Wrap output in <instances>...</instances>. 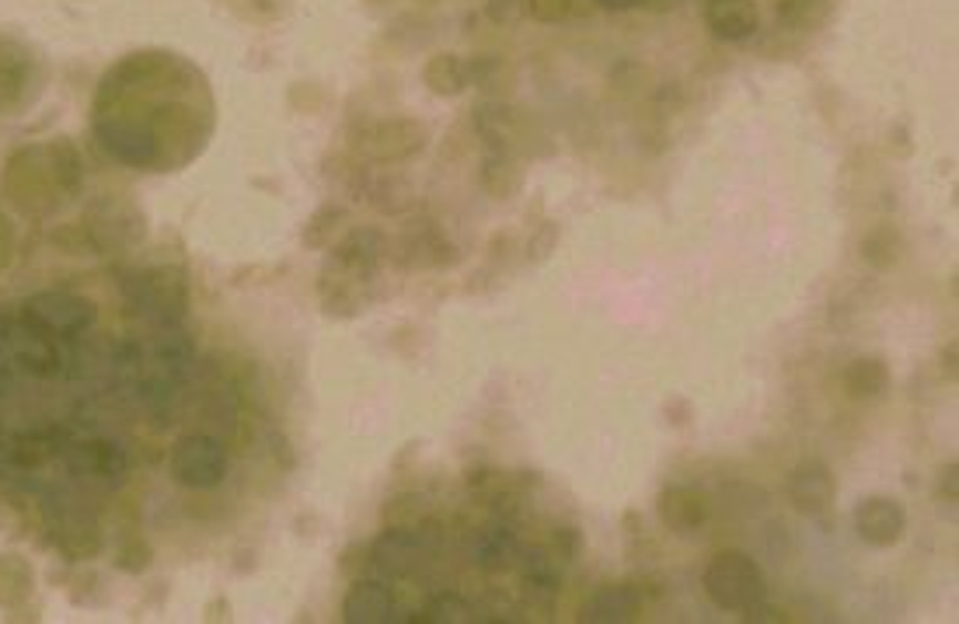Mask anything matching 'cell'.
<instances>
[{"mask_svg":"<svg viewBox=\"0 0 959 624\" xmlns=\"http://www.w3.org/2000/svg\"><path fill=\"white\" fill-rule=\"evenodd\" d=\"M217 126L203 70L172 50H136L115 60L91 102V133L105 157L147 175H172L196 161Z\"/></svg>","mask_w":959,"mask_h":624,"instance_id":"1","label":"cell"},{"mask_svg":"<svg viewBox=\"0 0 959 624\" xmlns=\"http://www.w3.org/2000/svg\"><path fill=\"white\" fill-rule=\"evenodd\" d=\"M84 188V157L70 136L35 140L18 147L0 172V196L29 221H50Z\"/></svg>","mask_w":959,"mask_h":624,"instance_id":"2","label":"cell"},{"mask_svg":"<svg viewBox=\"0 0 959 624\" xmlns=\"http://www.w3.org/2000/svg\"><path fill=\"white\" fill-rule=\"evenodd\" d=\"M81 234L94 255H123L147 242V213L126 192H102L81 213Z\"/></svg>","mask_w":959,"mask_h":624,"instance_id":"3","label":"cell"},{"mask_svg":"<svg viewBox=\"0 0 959 624\" xmlns=\"http://www.w3.org/2000/svg\"><path fill=\"white\" fill-rule=\"evenodd\" d=\"M123 294L133 315H140L143 321H151L157 328L167 325H178L188 310V276L182 266H147L133 273L123 283Z\"/></svg>","mask_w":959,"mask_h":624,"instance_id":"4","label":"cell"},{"mask_svg":"<svg viewBox=\"0 0 959 624\" xmlns=\"http://www.w3.org/2000/svg\"><path fill=\"white\" fill-rule=\"evenodd\" d=\"M45 60L29 39L0 29V115H18L39 102Z\"/></svg>","mask_w":959,"mask_h":624,"instance_id":"5","label":"cell"},{"mask_svg":"<svg viewBox=\"0 0 959 624\" xmlns=\"http://www.w3.org/2000/svg\"><path fill=\"white\" fill-rule=\"evenodd\" d=\"M429 130L419 119L395 115V119H367L349 130V147L367 164H401L426 151Z\"/></svg>","mask_w":959,"mask_h":624,"instance_id":"6","label":"cell"},{"mask_svg":"<svg viewBox=\"0 0 959 624\" xmlns=\"http://www.w3.org/2000/svg\"><path fill=\"white\" fill-rule=\"evenodd\" d=\"M705 593L723 611H747L767 596L761 565L743 551H718L705 569Z\"/></svg>","mask_w":959,"mask_h":624,"instance_id":"7","label":"cell"},{"mask_svg":"<svg viewBox=\"0 0 959 624\" xmlns=\"http://www.w3.org/2000/svg\"><path fill=\"white\" fill-rule=\"evenodd\" d=\"M227 447L217 437L188 433L178 437L172 453H167V468L172 478L185 489H213L227 478Z\"/></svg>","mask_w":959,"mask_h":624,"instance_id":"8","label":"cell"},{"mask_svg":"<svg viewBox=\"0 0 959 624\" xmlns=\"http://www.w3.org/2000/svg\"><path fill=\"white\" fill-rule=\"evenodd\" d=\"M99 318V307L91 297L70 294V290H42L25 300V325L45 331V335H78L88 331Z\"/></svg>","mask_w":959,"mask_h":624,"instance_id":"9","label":"cell"},{"mask_svg":"<svg viewBox=\"0 0 959 624\" xmlns=\"http://www.w3.org/2000/svg\"><path fill=\"white\" fill-rule=\"evenodd\" d=\"M384 258H395L401 269H443L461 258L437 227H419L412 234H401L398 242L384 245Z\"/></svg>","mask_w":959,"mask_h":624,"instance_id":"10","label":"cell"},{"mask_svg":"<svg viewBox=\"0 0 959 624\" xmlns=\"http://www.w3.org/2000/svg\"><path fill=\"white\" fill-rule=\"evenodd\" d=\"M855 531L869 548H894L907 534V510L890 495H869L855 507Z\"/></svg>","mask_w":959,"mask_h":624,"instance_id":"11","label":"cell"},{"mask_svg":"<svg viewBox=\"0 0 959 624\" xmlns=\"http://www.w3.org/2000/svg\"><path fill=\"white\" fill-rule=\"evenodd\" d=\"M834 474L824 461H803L799 468H793L785 482V499L793 502V510L803 516H824L834 507Z\"/></svg>","mask_w":959,"mask_h":624,"instance_id":"12","label":"cell"},{"mask_svg":"<svg viewBox=\"0 0 959 624\" xmlns=\"http://www.w3.org/2000/svg\"><path fill=\"white\" fill-rule=\"evenodd\" d=\"M429 559L433 555L422 548L416 531H384L370 544V562L384 580H409V575Z\"/></svg>","mask_w":959,"mask_h":624,"instance_id":"13","label":"cell"},{"mask_svg":"<svg viewBox=\"0 0 959 624\" xmlns=\"http://www.w3.org/2000/svg\"><path fill=\"white\" fill-rule=\"evenodd\" d=\"M67 461L74 474L88 478V482H102V485H119L130 468L126 450L112 440H88V443L70 447Z\"/></svg>","mask_w":959,"mask_h":624,"instance_id":"14","label":"cell"},{"mask_svg":"<svg viewBox=\"0 0 959 624\" xmlns=\"http://www.w3.org/2000/svg\"><path fill=\"white\" fill-rule=\"evenodd\" d=\"M53 548L67 562H91L102 555L105 538H102V526L94 516L88 513H63L53 523Z\"/></svg>","mask_w":959,"mask_h":624,"instance_id":"15","label":"cell"},{"mask_svg":"<svg viewBox=\"0 0 959 624\" xmlns=\"http://www.w3.org/2000/svg\"><path fill=\"white\" fill-rule=\"evenodd\" d=\"M384 245H388V242H384L380 231H374V227H356V231H346L339 242L331 245V248H335L331 258H339L356 279L374 283L380 262H384Z\"/></svg>","mask_w":959,"mask_h":624,"instance_id":"16","label":"cell"},{"mask_svg":"<svg viewBox=\"0 0 959 624\" xmlns=\"http://www.w3.org/2000/svg\"><path fill=\"white\" fill-rule=\"evenodd\" d=\"M395 617V593L380 580H353L346 600H343V621L346 624H384Z\"/></svg>","mask_w":959,"mask_h":624,"instance_id":"17","label":"cell"},{"mask_svg":"<svg viewBox=\"0 0 959 624\" xmlns=\"http://www.w3.org/2000/svg\"><path fill=\"white\" fill-rule=\"evenodd\" d=\"M656 513L666 531L694 534V531H702L708 520V502L702 492H694L687 485H666L656 499Z\"/></svg>","mask_w":959,"mask_h":624,"instance_id":"18","label":"cell"},{"mask_svg":"<svg viewBox=\"0 0 959 624\" xmlns=\"http://www.w3.org/2000/svg\"><path fill=\"white\" fill-rule=\"evenodd\" d=\"M642 607V590L635 583H614V586H601L596 590L583 611L580 621L586 624H621V621H632Z\"/></svg>","mask_w":959,"mask_h":624,"instance_id":"19","label":"cell"},{"mask_svg":"<svg viewBox=\"0 0 959 624\" xmlns=\"http://www.w3.org/2000/svg\"><path fill=\"white\" fill-rule=\"evenodd\" d=\"M705 18H708V29L726 42H743L757 32L754 0H708Z\"/></svg>","mask_w":959,"mask_h":624,"instance_id":"20","label":"cell"},{"mask_svg":"<svg viewBox=\"0 0 959 624\" xmlns=\"http://www.w3.org/2000/svg\"><path fill=\"white\" fill-rule=\"evenodd\" d=\"M35 596V569L18 551H0V611H14Z\"/></svg>","mask_w":959,"mask_h":624,"instance_id":"21","label":"cell"},{"mask_svg":"<svg viewBox=\"0 0 959 624\" xmlns=\"http://www.w3.org/2000/svg\"><path fill=\"white\" fill-rule=\"evenodd\" d=\"M364 196L377 213H384V217H401V213H409L416 206V188L401 175H377V178L370 175Z\"/></svg>","mask_w":959,"mask_h":624,"instance_id":"22","label":"cell"},{"mask_svg":"<svg viewBox=\"0 0 959 624\" xmlns=\"http://www.w3.org/2000/svg\"><path fill=\"white\" fill-rule=\"evenodd\" d=\"M346 224H349V209L339 206V203H325V206H318L307 217V224L300 231V245L307 252H325V248H331L335 242H339Z\"/></svg>","mask_w":959,"mask_h":624,"instance_id":"23","label":"cell"},{"mask_svg":"<svg viewBox=\"0 0 959 624\" xmlns=\"http://www.w3.org/2000/svg\"><path fill=\"white\" fill-rule=\"evenodd\" d=\"M478 182L489 192L492 200H513L517 192L523 188V167L513 154L507 151H492L482 161V172H478Z\"/></svg>","mask_w":959,"mask_h":624,"instance_id":"24","label":"cell"},{"mask_svg":"<svg viewBox=\"0 0 959 624\" xmlns=\"http://www.w3.org/2000/svg\"><path fill=\"white\" fill-rule=\"evenodd\" d=\"M858 248H861V262H866L869 269L890 273L904 258V234L894 224H876L873 231H866Z\"/></svg>","mask_w":959,"mask_h":624,"instance_id":"25","label":"cell"},{"mask_svg":"<svg viewBox=\"0 0 959 624\" xmlns=\"http://www.w3.org/2000/svg\"><path fill=\"white\" fill-rule=\"evenodd\" d=\"M465 67H468V84H475L482 94H489V99H507L517 84L513 67L502 57L482 53V57L465 60Z\"/></svg>","mask_w":959,"mask_h":624,"instance_id":"26","label":"cell"},{"mask_svg":"<svg viewBox=\"0 0 959 624\" xmlns=\"http://www.w3.org/2000/svg\"><path fill=\"white\" fill-rule=\"evenodd\" d=\"M886 388H890V367H886L879 356H858V359H851V364H848L845 391L851 398L869 401V398H879Z\"/></svg>","mask_w":959,"mask_h":624,"instance_id":"27","label":"cell"},{"mask_svg":"<svg viewBox=\"0 0 959 624\" xmlns=\"http://www.w3.org/2000/svg\"><path fill=\"white\" fill-rule=\"evenodd\" d=\"M422 81L429 91L440 94V99H453V94H461L468 88V67L458 53H437L426 60Z\"/></svg>","mask_w":959,"mask_h":624,"instance_id":"28","label":"cell"},{"mask_svg":"<svg viewBox=\"0 0 959 624\" xmlns=\"http://www.w3.org/2000/svg\"><path fill=\"white\" fill-rule=\"evenodd\" d=\"M520 562V544L513 538L510 526H492V531L482 534L478 541V565L486 572L499 575V572H510Z\"/></svg>","mask_w":959,"mask_h":624,"instance_id":"29","label":"cell"},{"mask_svg":"<svg viewBox=\"0 0 959 624\" xmlns=\"http://www.w3.org/2000/svg\"><path fill=\"white\" fill-rule=\"evenodd\" d=\"M370 286L374 283H335V286H325V290H318L322 294V310L328 318L349 321V318L359 315V310H367Z\"/></svg>","mask_w":959,"mask_h":624,"instance_id":"30","label":"cell"},{"mask_svg":"<svg viewBox=\"0 0 959 624\" xmlns=\"http://www.w3.org/2000/svg\"><path fill=\"white\" fill-rule=\"evenodd\" d=\"M426 516H429V499L422 492H398L384 502V510H380L384 531H412Z\"/></svg>","mask_w":959,"mask_h":624,"instance_id":"31","label":"cell"},{"mask_svg":"<svg viewBox=\"0 0 959 624\" xmlns=\"http://www.w3.org/2000/svg\"><path fill=\"white\" fill-rule=\"evenodd\" d=\"M468 492L478 502H486V507H502L507 499L520 495L513 474L499 471V468H475V471H468Z\"/></svg>","mask_w":959,"mask_h":624,"instance_id":"32","label":"cell"},{"mask_svg":"<svg viewBox=\"0 0 959 624\" xmlns=\"http://www.w3.org/2000/svg\"><path fill=\"white\" fill-rule=\"evenodd\" d=\"M775 14L793 32H817L830 18V0H778Z\"/></svg>","mask_w":959,"mask_h":624,"instance_id":"33","label":"cell"},{"mask_svg":"<svg viewBox=\"0 0 959 624\" xmlns=\"http://www.w3.org/2000/svg\"><path fill=\"white\" fill-rule=\"evenodd\" d=\"M520 583H541L551 590H562V569H559V555L551 548H531V551H520Z\"/></svg>","mask_w":959,"mask_h":624,"instance_id":"34","label":"cell"},{"mask_svg":"<svg viewBox=\"0 0 959 624\" xmlns=\"http://www.w3.org/2000/svg\"><path fill=\"white\" fill-rule=\"evenodd\" d=\"M112 565H115L119 572H126V575L147 572V569L154 565V548H151V541L143 538L140 531H126L123 538L115 541Z\"/></svg>","mask_w":959,"mask_h":624,"instance_id":"35","label":"cell"},{"mask_svg":"<svg viewBox=\"0 0 959 624\" xmlns=\"http://www.w3.org/2000/svg\"><path fill=\"white\" fill-rule=\"evenodd\" d=\"M608 81H611V91L621 94V99H639V94L653 88V70L639 60H621L611 67Z\"/></svg>","mask_w":959,"mask_h":624,"instance_id":"36","label":"cell"},{"mask_svg":"<svg viewBox=\"0 0 959 624\" xmlns=\"http://www.w3.org/2000/svg\"><path fill=\"white\" fill-rule=\"evenodd\" d=\"M416 621H433V624H468L475 621V607L468 604L465 596L458 593H440L426 604L422 614H416Z\"/></svg>","mask_w":959,"mask_h":624,"instance_id":"37","label":"cell"},{"mask_svg":"<svg viewBox=\"0 0 959 624\" xmlns=\"http://www.w3.org/2000/svg\"><path fill=\"white\" fill-rule=\"evenodd\" d=\"M559 237H562V231H559L555 221L538 224V227L531 231V237H527V245H523L527 262H531V266H541V262H548L551 255L559 252Z\"/></svg>","mask_w":959,"mask_h":624,"instance_id":"38","label":"cell"},{"mask_svg":"<svg viewBox=\"0 0 959 624\" xmlns=\"http://www.w3.org/2000/svg\"><path fill=\"white\" fill-rule=\"evenodd\" d=\"M227 8L248 21H279L294 11V0H227Z\"/></svg>","mask_w":959,"mask_h":624,"instance_id":"39","label":"cell"},{"mask_svg":"<svg viewBox=\"0 0 959 624\" xmlns=\"http://www.w3.org/2000/svg\"><path fill=\"white\" fill-rule=\"evenodd\" d=\"M551 551L559 555V562L580 559V551H583V531H580V526H555V534H551Z\"/></svg>","mask_w":959,"mask_h":624,"instance_id":"40","label":"cell"},{"mask_svg":"<svg viewBox=\"0 0 959 624\" xmlns=\"http://www.w3.org/2000/svg\"><path fill=\"white\" fill-rule=\"evenodd\" d=\"M367 569H374V562H370V544H349V548L343 551V559H339V572L346 575V580H364Z\"/></svg>","mask_w":959,"mask_h":624,"instance_id":"41","label":"cell"},{"mask_svg":"<svg viewBox=\"0 0 959 624\" xmlns=\"http://www.w3.org/2000/svg\"><path fill=\"white\" fill-rule=\"evenodd\" d=\"M523 0H489L486 4V18L492 21V25H517V21L523 18Z\"/></svg>","mask_w":959,"mask_h":624,"instance_id":"42","label":"cell"},{"mask_svg":"<svg viewBox=\"0 0 959 624\" xmlns=\"http://www.w3.org/2000/svg\"><path fill=\"white\" fill-rule=\"evenodd\" d=\"M523 11L531 14L534 21L551 25V21L569 18V0H523Z\"/></svg>","mask_w":959,"mask_h":624,"instance_id":"43","label":"cell"},{"mask_svg":"<svg viewBox=\"0 0 959 624\" xmlns=\"http://www.w3.org/2000/svg\"><path fill=\"white\" fill-rule=\"evenodd\" d=\"M663 416H666L670 426H687L694 419V405L687 398H681V395H670L663 401Z\"/></svg>","mask_w":959,"mask_h":624,"instance_id":"44","label":"cell"},{"mask_svg":"<svg viewBox=\"0 0 959 624\" xmlns=\"http://www.w3.org/2000/svg\"><path fill=\"white\" fill-rule=\"evenodd\" d=\"M11 255H14V224L0 206V273L11 266Z\"/></svg>","mask_w":959,"mask_h":624,"instance_id":"45","label":"cell"},{"mask_svg":"<svg viewBox=\"0 0 959 624\" xmlns=\"http://www.w3.org/2000/svg\"><path fill=\"white\" fill-rule=\"evenodd\" d=\"M939 499H942V502H959V464H956V461H949V464L942 468Z\"/></svg>","mask_w":959,"mask_h":624,"instance_id":"46","label":"cell"},{"mask_svg":"<svg viewBox=\"0 0 959 624\" xmlns=\"http://www.w3.org/2000/svg\"><path fill=\"white\" fill-rule=\"evenodd\" d=\"M422 447H426L422 440H409V443H405V447H401V450L395 453V461H391V468H395V471H405V468H409V464H412V461L419 458V453H422Z\"/></svg>","mask_w":959,"mask_h":624,"instance_id":"47","label":"cell"},{"mask_svg":"<svg viewBox=\"0 0 959 624\" xmlns=\"http://www.w3.org/2000/svg\"><path fill=\"white\" fill-rule=\"evenodd\" d=\"M203 621H210V624H217V621H231V600H224V596H213L210 604H206V611H203Z\"/></svg>","mask_w":959,"mask_h":624,"instance_id":"48","label":"cell"},{"mask_svg":"<svg viewBox=\"0 0 959 624\" xmlns=\"http://www.w3.org/2000/svg\"><path fill=\"white\" fill-rule=\"evenodd\" d=\"M747 621H772V624H778V621H785V614L775 611V607H767L764 600H761V604L747 607Z\"/></svg>","mask_w":959,"mask_h":624,"instance_id":"49","label":"cell"},{"mask_svg":"<svg viewBox=\"0 0 959 624\" xmlns=\"http://www.w3.org/2000/svg\"><path fill=\"white\" fill-rule=\"evenodd\" d=\"M14 526H18V510H14V502L0 499V534H11Z\"/></svg>","mask_w":959,"mask_h":624,"instance_id":"50","label":"cell"},{"mask_svg":"<svg viewBox=\"0 0 959 624\" xmlns=\"http://www.w3.org/2000/svg\"><path fill=\"white\" fill-rule=\"evenodd\" d=\"M273 447H276V450H273V453H276V461H279V464H283L286 471H290V468L297 464V458H294V450H290V443H286V437H273Z\"/></svg>","mask_w":959,"mask_h":624,"instance_id":"51","label":"cell"},{"mask_svg":"<svg viewBox=\"0 0 959 624\" xmlns=\"http://www.w3.org/2000/svg\"><path fill=\"white\" fill-rule=\"evenodd\" d=\"M510 248H513V234H496L492 237V258H510Z\"/></svg>","mask_w":959,"mask_h":624,"instance_id":"52","label":"cell"},{"mask_svg":"<svg viewBox=\"0 0 959 624\" xmlns=\"http://www.w3.org/2000/svg\"><path fill=\"white\" fill-rule=\"evenodd\" d=\"M596 8H601L596 0H569V14L572 18H593Z\"/></svg>","mask_w":959,"mask_h":624,"instance_id":"53","label":"cell"},{"mask_svg":"<svg viewBox=\"0 0 959 624\" xmlns=\"http://www.w3.org/2000/svg\"><path fill=\"white\" fill-rule=\"evenodd\" d=\"M956 359H959V349H956V342H949L942 349V370H946L949 380H956Z\"/></svg>","mask_w":959,"mask_h":624,"instance_id":"54","label":"cell"},{"mask_svg":"<svg viewBox=\"0 0 959 624\" xmlns=\"http://www.w3.org/2000/svg\"><path fill=\"white\" fill-rule=\"evenodd\" d=\"M890 140L897 143V147H900V154H904V157L910 154V133H907V126H904V123H897V126L890 130Z\"/></svg>","mask_w":959,"mask_h":624,"instance_id":"55","label":"cell"},{"mask_svg":"<svg viewBox=\"0 0 959 624\" xmlns=\"http://www.w3.org/2000/svg\"><path fill=\"white\" fill-rule=\"evenodd\" d=\"M639 4H642L645 11H653V14H666V11L677 8V0H639Z\"/></svg>","mask_w":959,"mask_h":624,"instance_id":"56","label":"cell"},{"mask_svg":"<svg viewBox=\"0 0 959 624\" xmlns=\"http://www.w3.org/2000/svg\"><path fill=\"white\" fill-rule=\"evenodd\" d=\"M596 4L611 11H629V8H639V0H596Z\"/></svg>","mask_w":959,"mask_h":624,"instance_id":"57","label":"cell"},{"mask_svg":"<svg viewBox=\"0 0 959 624\" xmlns=\"http://www.w3.org/2000/svg\"><path fill=\"white\" fill-rule=\"evenodd\" d=\"M625 526H629V534H639V513H625Z\"/></svg>","mask_w":959,"mask_h":624,"instance_id":"58","label":"cell"},{"mask_svg":"<svg viewBox=\"0 0 959 624\" xmlns=\"http://www.w3.org/2000/svg\"><path fill=\"white\" fill-rule=\"evenodd\" d=\"M370 4H384V0H370Z\"/></svg>","mask_w":959,"mask_h":624,"instance_id":"59","label":"cell"}]
</instances>
